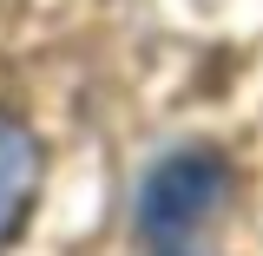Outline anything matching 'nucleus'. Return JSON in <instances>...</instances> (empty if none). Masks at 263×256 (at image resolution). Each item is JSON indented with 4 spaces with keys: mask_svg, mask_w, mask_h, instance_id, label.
<instances>
[{
    "mask_svg": "<svg viewBox=\"0 0 263 256\" xmlns=\"http://www.w3.org/2000/svg\"><path fill=\"white\" fill-rule=\"evenodd\" d=\"M33 184H40V145L27 138L20 119L0 112V250H7V237L20 230V217H27Z\"/></svg>",
    "mask_w": 263,
    "mask_h": 256,
    "instance_id": "2",
    "label": "nucleus"
},
{
    "mask_svg": "<svg viewBox=\"0 0 263 256\" xmlns=\"http://www.w3.org/2000/svg\"><path fill=\"white\" fill-rule=\"evenodd\" d=\"M224 184H230V171H224L217 151H204V145L171 151V158L145 178V191H138V230H145L158 250L184 243V237L224 204Z\"/></svg>",
    "mask_w": 263,
    "mask_h": 256,
    "instance_id": "1",
    "label": "nucleus"
}]
</instances>
